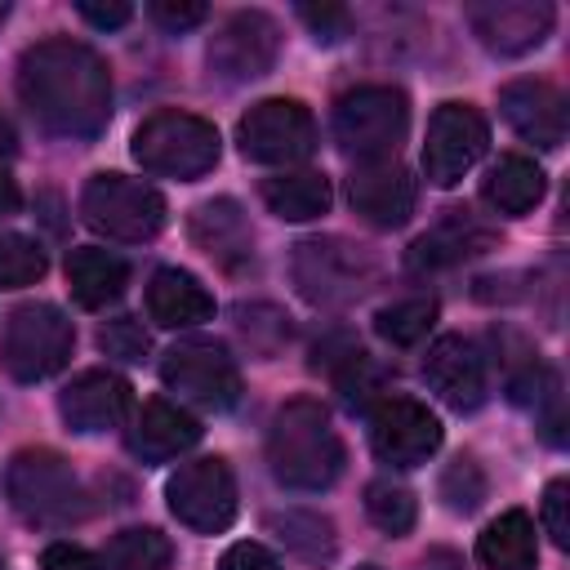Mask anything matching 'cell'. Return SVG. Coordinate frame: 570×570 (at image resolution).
I'll return each mask as SVG.
<instances>
[{
    "mask_svg": "<svg viewBox=\"0 0 570 570\" xmlns=\"http://www.w3.org/2000/svg\"><path fill=\"white\" fill-rule=\"evenodd\" d=\"M18 98L45 134L94 138L111 120V71L98 49L53 36L22 53Z\"/></svg>",
    "mask_w": 570,
    "mask_h": 570,
    "instance_id": "6da1fadb",
    "label": "cell"
},
{
    "mask_svg": "<svg viewBox=\"0 0 570 570\" xmlns=\"http://www.w3.org/2000/svg\"><path fill=\"white\" fill-rule=\"evenodd\" d=\"M267 463L285 490L321 494L343 472V441L321 401H285L267 428Z\"/></svg>",
    "mask_w": 570,
    "mask_h": 570,
    "instance_id": "7a4b0ae2",
    "label": "cell"
},
{
    "mask_svg": "<svg viewBox=\"0 0 570 570\" xmlns=\"http://www.w3.org/2000/svg\"><path fill=\"white\" fill-rule=\"evenodd\" d=\"M4 494L31 525L62 530L85 517V485L58 450H18L4 468Z\"/></svg>",
    "mask_w": 570,
    "mask_h": 570,
    "instance_id": "3957f363",
    "label": "cell"
},
{
    "mask_svg": "<svg viewBox=\"0 0 570 570\" xmlns=\"http://www.w3.org/2000/svg\"><path fill=\"white\" fill-rule=\"evenodd\" d=\"M405 129H410V102L392 85H356L334 102V142L356 165L396 160Z\"/></svg>",
    "mask_w": 570,
    "mask_h": 570,
    "instance_id": "277c9868",
    "label": "cell"
},
{
    "mask_svg": "<svg viewBox=\"0 0 570 570\" xmlns=\"http://www.w3.org/2000/svg\"><path fill=\"white\" fill-rule=\"evenodd\" d=\"M218 129L191 111H156L134 129V160L156 178H200L218 165Z\"/></svg>",
    "mask_w": 570,
    "mask_h": 570,
    "instance_id": "5b68a950",
    "label": "cell"
},
{
    "mask_svg": "<svg viewBox=\"0 0 570 570\" xmlns=\"http://www.w3.org/2000/svg\"><path fill=\"white\" fill-rule=\"evenodd\" d=\"M289 272H294V285L307 303L338 307V303H352L356 294H365L374 285L379 263L370 249H361L343 236H307L294 245Z\"/></svg>",
    "mask_w": 570,
    "mask_h": 570,
    "instance_id": "8992f818",
    "label": "cell"
},
{
    "mask_svg": "<svg viewBox=\"0 0 570 570\" xmlns=\"http://www.w3.org/2000/svg\"><path fill=\"white\" fill-rule=\"evenodd\" d=\"M80 214L98 236L138 245L165 227V196L125 174H94L80 191Z\"/></svg>",
    "mask_w": 570,
    "mask_h": 570,
    "instance_id": "52a82bcc",
    "label": "cell"
},
{
    "mask_svg": "<svg viewBox=\"0 0 570 570\" xmlns=\"http://www.w3.org/2000/svg\"><path fill=\"white\" fill-rule=\"evenodd\" d=\"M76 347V330L62 316V307L53 303H22L9 321H4V338H0V361L18 383H40L49 374H58L71 361Z\"/></svg>",
    "mask_w": 570,
    "mask_h": 570,
    "instance_id": "ba28073f",
    "label": "cell"
},
{
    "mask_svg": "<svg viewBox=\"0 0 570 570\" xmlns=\"http://www.w3.org/2000/svg\"><path fill=\"white\" fill-rule=\"evenodd\" d=\"M160 379L165 387L196 405V410H232L240 401V370L232 361V352L214 338H187V343H174L160 361Z\"/></svg>",
    "mask_w": 570,
    "mask_h": 570,
    "instance_id": "9c48e42d",
    "label": "cell"
},
{
    "mask_svg": "<svg viewBox=\"0 0 570 570\" xmlns=\"http://www.w3.org/2000/svg\"><path fill=\"white\" fill-rule=\"evenodd\" d=\"M236 142L245 160L289 169L316 151V120L298 98H263L240 116Z\"/></svg>",
    "mask_w": 570,
    "mask_h": 570,
    "instance_id": "30bf717a",
    "label": "cell"
},
{
    "mask_svg": "<svg viewBox=\"0 0 570 570\" xmlns=\"http://www.w3.org/2000/svg\"><path fill=\"white\" fill-rule=\"evenodd\" d=\"M169 512L196 534H223L236 521V476L227 459H191L165 485Z\"/></svg>",
    "mask_w": 570,
    "mask_h": 570,
    "instance_id": "8fae6325",
    "label": "cell"
},
{
    "mask_svg": "<svg viewBox=\"0 0 570 570\" xmlns=\"http://www.w3.org/2000/svg\"><path fill=\"white\" fill-rule=\"evenodd\" d=\"M276 53H281L276 18L263 9H240L209 40V71L223 85H245V80L267 76L276 67Z\"/></svg>",
    "mask_w": 570,
    "mask_h": 570,
    "instance_id": "7c38bea8",
    "label": "cell"
},
{
    "mask_svg": "<svg viewBox=\"0 0 570 570\" xmlns=\"http://www.w3.org/2000/svg\"><path fill=\"white\" fill-rule=\"evenodd\" d=\"M490 129L476 107L468 102H441L428 120V142H423V174L436 187L463 183V174L485 156Z\"/></svg>",
    "mask_w": 570,
    "mask_h": 570,
    "instance_id": "4fadbf2b",
    "label": "cell"
},
{
    "mask_svg": "<svg viewBox=\"0 0 570 570\" xmlns=\"http://www.w3.org/2000/svg\"><path fill=\"white\" fill-rule=\"evenodd\" d=\"M370 450L392 468H419L441 450V419L414 396H387L370 410Z\"/></svg>",
    "mask_w": 570,
    "mask_h": 570,
    "instance_id": "5bb4252c",
    "label": "cell"
},
{
    "mask_svg": "<svg viewBox=\"0 0 570 570\" xmlns=\"http://www.w3.org/2000/svg\"><path fill=\"white\" fill-rule=\"evenodd\" d=\"M552 22H557V13H552L548 0H481V4H468V27L499 58H517V53L539 49L548 40Z\"/></svg>",
    "mask_w": 570,
    "mask_h": 570,
    "instance_id": "9a60e30c",
    "label": "cell"
},
{
    "mask_svg": "<svg viewBox=\"0 0 570 570\" xmlns=\"http://www.w3.org/2000/svg\"><path fill=\"white\" fill-rule=\"evenodd\" d=\"M423 379L428 387L459 414L476 410L485 401V361L476 352L472 338L463 334H441L432 347H428V361H423Z\"/></svg>",
    "mask_w": 570,
    "mask_h": 570,
    "instance_id": "2e32d148",
    "label": "cell"
},
{
    "mask_svg": "<svg viewBox=\"0 0 570 570\" xmlns=\"http://www.w3.org/2000/svg\"><path fill=\"white\" fill-rule=\"evenodd\" d=\"M58 414L67 419L71 432L80 436H98V432H111L125 423L129 414V383L111 370H85L76 374L62 396H58Z\"/></svg>",
    "mask_w": 570,
    "mask_h": 570,
    "instance_id": "e0dca14e",
    "label": "cell"
},
{
    "mask_svg": "<svg viewBox=\"0 0 570 570\" xmlns=\"http://www.w3.org/2000/svg\"><path fill=\"white\" fill-rule=\"evenodd\" d=\"M414 178L396 160L356 165L347 178V200L370 227H401L414 214Z\"/></svg>",
    "mask_w": 570,
    "mask_h": 570,
    "instance_id": "ac0fdd59",
    "label": "cell"
},
{
    "mask_svg": "<svg viewBox=\"0 0 570 570\" xmlns=\"http://www.w3.org/2000/svg\"><path fill=\"white\" fill-rule=\"evenodd\" d=\"M499 111L525 142H534L543 151L566 142V98L548 80H512V85H503Z\"/></svg>",
    "mask_w": 570,
    "mask_h": 570,
    "instance_id": "d6986e66",
    "label": "cell"
},
{
    "mask_svg": "<svg viewBox=\"0 0 570 570\" xmlns=\"http://www.w3.org/2000/svg\"><path fill=\"white\" fill-rule=\"evenodd\" d=\"M191 240L200 254H209L223 272H240L254 263V227L245 218V209L227 196H214V200H200L191 209V223H187Z\"/></svg>",
    "mask_w": 570,
    "mask_h": 570,
    "instance_id": "ffe728a7",
    "label": "cell"
},
{
    "mask_svg": "<svg viewBox=\"0 0 570 570\" xmlns=\"http://www.w3.org/2000/svg\"><path fill=\"white\" fill-rule=\"evenodd\" d=\"M200 441V423L174 401H147L129 428V450L142 463H169Z\"/></svg>",
    "mask_w": 570,
    "mask_h": 570,
    "instance_id": "44dd1931",
    "label": "cell"
},
{
    "mask_svg": "<svg viewBox=\"0 0 570 570\" xmlns=\"http://www.w3.org/2000/svg\"><path fill=\"white\" fill-rule=\"evenodd\" d=\"M147 316L165 330H191L214 316V294L183 267H160L147 281Z\"/></svg>",
    "mask_w": 570,
    "mask_h": 570,
    "instance_id": "7402d4cb",
    "label": "cell"
},
{
    "mask_svg": "<svg viewBox=\"0 0 570 570\" xmlns=\"http://www.w3.org/2000/svg\"><path fill=\"white\" fill-rule=\"evenodd\" d=\"M67 285H71V298L89 312L116 303L129 285V267L120 254L111 249H98V245H80L67 254Z\"/></svg>",
    "mask_w": 570,
    "mask_h": 570,
    "instance_id": "603a6c76",
    "label": "cell"
},
{
    "mask_svg": "<svg viewBox=\"0 0 570 570\" xmlns=\"http://www.w3.org/2000/svg\"><path fill=\"white\" fill-rule=\"evenodd\" d=\"M476 561L485 570H534L539 561V534L534 521L521 508L499 512L481 534H476Z\"/></svg>",
    "mask_w": 570,
    "mask_h": 570,
    "instance_id": "cb8c5ba5",
    "label": "cell"
},
{
    "mask_svg": "<svg viewBox=\"0 0 570 570\" xmlns=\"http://www.w3.org/2000/svg\"><path fill=\"white\" fill-rule=\"evenodd\" d=\"M543 169L530 160V156H499L494 165H490V174H485V183H481V196H485V205L494 209V214H503V218H521V214H530L539 200H543Z\"/></svg>",
    "mask_w": 570,
    "mask_h": 570,
    "instance_id": "d4e9b609",
    "label": "cell"
},
{
    "mask_svg": "<svg viewBox=\"0 0 570 570\" xmlns=\"http://www.w3.org/2000/svg\"><path fill=\"white\" fill-rule=\"evenodd\" d=\"M263 205L285 223H312L330 209V178L312 169H285L263 178Z\"/></svg>",
    "mask_w": 570,
    "mask_h": 570,
    "instance_id": "484cf974",
    "label": "cell"
},
{
    "mask_svg": "<svg viewBox=\"0 0 570 570\" xmlns=\"http://www.w3.org/2000/svg\"><path fill=\"white\" fill-rule=\"evenodd\" d=\"M490 245V232L468 214V209H454L441 227H432L428 236H419L410 245V267H450L459 258H472Z\"/></svg>",
    "mask_w": 570,
    "mask_h": 570,
    "instance_id": "4316f807",
    "label": "cell"
},
{
    "mask_svg": "<svg viewBox=\"0 0 570 570\" xmlns=\"http://www.w3.org/2000/svg\"><path fill=\"white\" fill-rule=\"evenodd\" d=\"M272 534L285 543V552H294L298 561L307 566H330L334 552H338V534H334V521L312 512V508H285V512H272L267 517Z\"/></svg>",
    "mask_w": 570,
    "mask_h": 570,
    "instance_id": "83f0119b",
    "label": "cell"
},
{
    "mask_svg": "<svg viewBox=\"0 0 570 570\" xmlns=\"http://www.w3.org/2000/svg\"><path fill=\"white\" fill-rule=\"evenodd\" d=\"M174 548L156 525H129L120 534L107 539V548L98 552L102 570H169Z\"/></svg>",
    "mask_w": 570,
    "mask_h": 570,
    "instance_id": "f1b7e54d",
    "label": "cell"
},
{
    "mask_svg": "<svg viewBox=\"0 0 570 570\" xmlns=\"http://www.w3.org/2000/svg\"><path fill=\"white\" fill-rule=\"evenodd\" d=\"M436 325V298L414 294V298H396L374 316L379 338H387L392 347H414L428 338V330Z\"/></svg>",
    "mask_w": 570,
    "mask_h": 570,
    "instance_id": "f546056e",
    "label": "cell"
},
{
    "mask_svg": "<svg viewBox=\"0 0 570 570\" xmlns=\"http://www.w3.org/2000/svg\"><path fill=\"white\" fill-rule=\"evenodd\" d=\"M365 517H370L383 534L401 539V534H410V530H414L419 503H414V494H410L401 481L383 476V481H370V485H365Z\"/></svg>",
    "mask_w": 570,
    "mask_h": 570,
    "instance_id": "4dcf8cb0",
    "label": "cell"
},
{
    "mask_svg": "<svg viewBox=\"0 0 570 570\" xmlns=\"http://www.w3.org/2000/svg\"><path fill=\"white\" fill-rule=\"evenodd\" d=\"M334 383H338V392H343V401L352 405V410H365L370 401H374V392L383 387V370L370 361V352H361V347H343L338 356H334Z\"/></svg>",
    "mask_w": 570,
    "mask_h": 570,
    "instance_id": "1f68e13d",
    "label": "cell"
},
{
    "mask_svg": "<svg viewBox=\"0 0 570 570\" xmlns=\"http://www.w3.org/2000/svg\"><path fill=\"white\" fill-rule=\"evenodd\" d=\"M45 249L31 236H0V289H22L45 276Z\"/></svg>",
    "mask_w": 570,
    "mask_h": 570,
    "instance_id": "d6a6232c",
    "label": "cell"
},
{
    "mask_svg": "<svg viewBox=\"0 0 570 570\" xmlns=\"http://www.w3.org/2000/svg\"><path fill=\"white\" fill-rule=\"evenodd\" d=\"M441 499L450 512H476L485 499V472L472 454H459L454 463H445L441 472Z\"/></svg>",
    "mask_w": 570,
    "mask_h": 570,
    "instance_id": "836d02e7",
    "label": "cell"
},
{
    "mask_svg": "<svg viewBox=\"0 0 570 570\" xmlns=\"http://www.w3.org/2000/svg\"><path fill=\"white\" fill-rule=\"evenodd\" d=\"M236 325H240V334L267 356V352H276L285 338H289V321L272 307V303H240L236 307Z\"/></svg>",
    "mask_w": 570,
    "mask_h": 570,
    "instance_id": "e575fe53",
    "label": "cell"
},
{
    "mask_svg": "<svg viewBox=\"0 0 570 570\" xmlns=\"http://www.w3.org/2000/svg\"><path fill=\"white\" fill-rule=\"evenodd\" d=\"M98 347H102L107 356H120V361H142L151 343H147L142 321H134V316H116V321H107V325L98 330Z\"/></svg>",
    "mask_w": 570,
    "mask_h": 570,
    "instance_id": "d590c367",
    "label": "cell"
},
{
    "mask_svg": "<svg viewBox=\"0 0 570 570\" xmlns=\"http://www.w3.org/2000/svg\"><path fill=\"white\" fill-rule=\"evenodd\" d=\"M147 18H151L160 31L183 36V31L200 27V22L209 18V9H205L200 0H151V4H147Z\"/></svg>",
    "mask_w": 570,
    "mask_h": 570,
    "instance_id": "8d00e7d4",
    "label": "cell"
},
{
    "mask_svg": "<svg viewBox=\"0 0 570 570\" xmlns=\"http://www.w3.org/2000/svg\"><path fill=\"white\" fill-rule=\"evenodd\" d=\"M543 525L557 548H570V481L566 476H557L543 490Z\"/></svg>",
    "mask_w": 570,
    "mask_h": 570,
    "instance_id": "74e56055",
    "label": "cell"
},
{
    "mask_svg": "<svg viewBox=\"0 0 570 570\" xmlns=\"http://www.w3.org/2000/svg\"><path fill=\"white\" fill-rule=\"evenodd\" d=\"M298 18H303V22L312 27V36L325 40V45H334L338 36H347V22H352L347 9H338V4H321V9H316V4H298Z\"/></svg>",
    "mask_w": 570,
    "mask_h": 570,
    "instance_id": "f35d334b",
    "label": "cell"
},
{
    "mask_svg": "<svg viewBox=\"0 0 570 570\" xmlns=\"http://www.w3.org/2000/svg\"><path fill=\"white\" fill-rule=\"evenodd\" d=\"M40 570H102V566H98V552L58 539V543H49V548L40 552Z\"/></svg>",
    "mask_w": 570,
    "mask_h": 570,
    "instance_id": "ab89813d",
    "label": "cell"
},
{
    "mask_svg": "<svg viewBox=\"0 0 570 570\" xmlns=\"http://www.w3.org/2000/svg\"><path fill=\"white\" fill-rule=\"evenodd\" d=\"M218 570H281V561H276V557H272L263 543L240 539V543H232V548L223 552Z\"/></svg>",
    "mask_w": 570,
    "mask_h": 570,
    "instance_id": "60d3db41",
    "label": "cell"
},
{
    "mask_svg": "<svg viewBox=\"0 0 570 570\" xmlns=\"http://www.w3.org/2000/svg\"><path fill=\"white\" fill-rule=\"evenodd\" d=\"M76 13H80L89 27H98V31H116V27H125V22L134 18V9H129L125 0H111V4H94V0H80V4H76Z\"/></svg>",
    "mask_w": 570,
    "mask_h": 570,
    "instance_id": "b9f144b4",
    "label": "cell"
},
{
    "mask_svg": "<svg viewBox=\"0 0 570 570\" xmlns=\"http://www.w3.org/2000/svg\"><path fill=\"white\" fill-rule=\"evenodd\" d=\"M18 205H22V196H18V183H13V178L0 169V218H4V214H13Z\"/></svg>",
    "mask_w": 570,
    "mask_h": 570,
    "instance_id": "7bdbcfd3",
    "label": "cell"
},
{
    "mask_svg": "<svg viewBox=\"0 0 570 570\" xmlns=\"http://www.w3.org/2000/svg\"><path fill=\"white\" fill-rule=\"evenodd\" d=\"M13 151H18V134H13L9 116H0V160H9Z\"/></svg>",
    "mask_w": 570,
    "mask_h": 570,
    "instance_id": "ee69618b",
    "label": "cell"
},
{
    "mask_svg": "<svg viewBox=\"0 0 570 570\" xmlns=\"http://www.w3.org/2000/svg\"><path fill=\"white\" fill-rule=\"evenodd\" d=\"M4 18H9V4H4V0H0V22H4Z\"/></svg>",
    "mask_w": 570,
    "mask_h": 570,
    "instance_id": "f6af8a7d",
    "label": "cell"
},
{
    "mask_svg": "<svg viewBox=\"0 0 570 570\" xmlns=\"http://www.w3.org/2000/svg\"><path fill=\"white\" fill-rule=\"evenodd\" d=\"M356 570H379V566H356Z\"/></svg>",
    "mask_w": 570,
    "mask_h": 570,
    "instance_id": "bcb514c9",
    "label": "cell"
},
{
    "mask_svg": "<svg viewBox=\"0 0 570 570\" xmlns=\"http://www.w3.org/2000/svg\"><path fill=\"white\" fill-rule=\"evenodd\" d=\"M0 570H4V561H0Z\"/></svg>",
    "mask_w": 570,
    "mask_h": 570,
    "instance_id": "7dc6e473",
    "label": "cell"
}]
</instances>
